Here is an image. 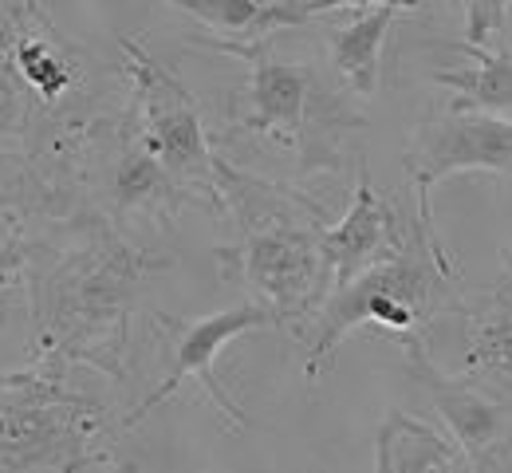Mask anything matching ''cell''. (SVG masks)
Listing matches in <instances>:
<instances>
[{"instance_id":"1","label":"cell","mask_w":512,"mask_h":473,"mask_svg":"<svg viewBox=\"0 0 512 473\" xmlns=\"http://www.w3.org/2000/svg\"><path fill=\"white\" fill-rule=\"evenodd\" d=\"M166 269L162 257L134 249L103 213H79L71 241L36 280V339L40 359L91 367L127 383L130 312L150 272Z\"/></svg>"},{"instance_id":"2","label":"cell","mask_w":512,"mask_h":473,"mask_svg":"<svg viewBox=\"0 0 512 473\" xmlns=\"http://www.w3.org/2000/svg\"><path fill=\"white\" fill-rule=\"evenodd\" d=\"M32 0H0V221L28 233L36 221L87 213V154L103 115L52 107L16 68V32Z\"/></svg>"},{"instance_id":"3","label":"cell","mask_w":512,"mask_h":473,"mask_svg":"<svg viewBox=\"0 0 512 473\" xmlns=\"http://www.w3.org/2000/svg\"><path fill=\"white\" fill-rule=\"evenodd\" d=\"M221 213L237 221V241L221 245L225 276H237L256 304H264L280 328L304 332L331 296V269L323 257V209L304 194L253 178L217 158Z\"/></svg>"},{"instance_id":"4","label":"cell","mask_w":512,"mask_h":473,"mask_svg":"<svg viewBox=\"0 0 512 473\" xmlns=\"http://www.w3.org/2000/svg\"><path fill=\"white\" fill-rule=\"evenodd\" d=\"M75 363L36 359L0 371V473L107 466L115 422L107 406L67 379Z\"/></svg>"},{"instance_id":"5","label":"cell","mask_w":512,"mask_h":473,"mask_svg":"<svg viewBox=\"0 0 512 473\" xmlns=\"http://www.w3.org/2000/svg\"><path fill=\"white\" fill-rule=\"evenodd\" d=\"M453 261L446 245L418 225H410V237L383 261L363 269L351 284L335 288L323 308L312 316L316 328L308 332V355H304V379L316 383L323 367L331 363L335 347L351 336L359 324H383L390 332L410 336L422 320L438 312H457L461 300L453 296Z\"/></svg>"},{"instance_id":"6","label":"cell","mask_w":512,"mask_h":473,"mask_svg":"<svg viewBox=\"0 0 512 473\" xmlns=\"http://www.w3.org/2000/svg\"><path fill=\"white\" fill-rule=\"evenodd\" d=\"M119 48H123V71L130 75L127 123L134 138L150 154H158V162L190 190L197 205H213L221 213L217 154L209 150L205 123L190 87L127 36H119Z\"/></svg>"},{"instance_id":"7","label":"cell","mask_w":512,"mask_h":473,"mask_svg":"<svg viewBox=\"0 0 512 473\" xmlns=\"http://www.w3.org/2000/svg\"><path fill=\"white\" fill-rule=\"evenodd\" d=\"M154 328H158V336H162V347H166V359H170V367H166V379L142 399V403L130 410L127 418H123V426H134V422H142L150 410H158V406L166 403L182 383H197L201 391H205V399L213 403V410L225 418V426L229 430H245L249 426V418H245V410L237 406V399L221 387V379H217V355L233 343V339H241L245 332H256V328H276V316L264 308V304H256V300H245V304H237V308H225V312H213V316H205V320H178V316H166V312H154Z\"/></svg>"},{"instance_id":"8","label":"cell","mask_w":512,"mask_h":473,"mask_svg":"<svg viewBox=\"0 0 512 473\" xmlns=\"http://www.w3.org/2000/svg\"><path fill=\"white\" fill-rule=\"evenodd\" d=\"M469 170H489L512 182V115L449 107L414 127L406 146V178L418 202L414 217L422 229L434 233V209H430L434 186L446 182L449 174H469Z\"/></svg>"},{"instance_id":"9","label":"cell","mask_w":512,"mask_h":473,"mask_svg":"<svg viewBox=\"0 0 512 473\" xmlns=\"http://www.w3.org/2000/svg\"><path fill=\"white\" fill-rule=\"evenodd\" d=\"M213 48L249 60L245 103L237 111L241 131L276 138V142H288V146H300L304 154H312L316 138L327 135V127H320V115H316V107L323 103L316 71L308 64L268 56V36L253 40V44H213Z\"/></svg>"},{"instance_id":"10","label":"cell","mask_w":512,"mask_h":473,"mask_svg":"<svg viewBox=\"0 0 512 473\" xmlns=\"http://www.w3.org/2000/svg\"><path fill=\"white\" fill-rule=\"evenodd\" d=\"M406 371L426 391V399L438 406V414L449 426V438L461 446V454L473 470H505V466H512L505 406L493 403L481 387L446 375L430 359L426 343L414 336L406 339Z\"/></svg>"},{"instance_id":"11","label":"cell","mask_w":512,"mask_h":473,"mask_svg":"<svg viewBox=\"0 0 512 473\" xmlns=\"http://www.w3.org/2000/svg\"><path fill=\"white\" fill-rule=\"evenodd\" d=\"M406 237H410V229L398 225L394 209L363 178L359 190H355L351 209L335 225H323V257H327V269H331V292L351 284L359 272L371 269L375 261L390 257Z\"/></svg>"},{"instance_id":"12","label":"cell","mask_w":512,"mask_h":473,"mask_svg":"<svg viewBox=\"0 0 512 473\" xmlns=\"http://www.w3.org/2000/svg\"><path fill=\"white\" fill-rule=\"evenodd\" d=\"M107 198H111L115 217H134V213H142V217H174L186 202H197L190 190L158 162V154H150L134 138L127 115H123V127L115 135Z\"/></svg>"},{"instance_id":"13","label":"cell","mask_w":512,"mask_h":473,"mask_svg":"<svg viewBox=\"0 0 512 473\" xmlns=\"http://www.w3.org/2000/svg\"><path fill=\"white\" fill-rule=\"evenodd\" d=\"M32 253L36 245L28 233L8 229L0 237V371L32 367L40 359Z\"/></svg>"},{"instance_id":"14","label":"cell","mask_w":512,"mask_h":473,"mask_svg":"<svg viewBox=\"0 0 512 473\" xmlns=\"http://www.w3.org/2000/svg\"><path fill=\"white\" fill-rule=\"evenodd\" d=\"M461 446L434 430L430 422L390 410L375 434V470L379 473H434V470H465Z\"/></svg>"},{"instance_id":"15","label":"cell","mask_w":512,"mask_h":473,"mask_svg":"<svg viewBox=\"0 0 512 473\" xmlns=\"http://www.w3.org/2000/svg\"><path fill=\"white\" fill-rule=\"evenodd\" d=\"M394 16H398V4H375L371 12H363L359 20H351L347 28L327 36L331 64L343 75V83L351 87V95H359V99H371L379 91L383 44Z\"/></svg>"},{"instance_id":"16","label":"cell","mask_w":512,"mask_h":473,"mask_svg":"<svg viewBox=\"0 0 512 473\" xmlns=\"http://www.w3.org/2000/svg\"><path fill=\"white\" fill-rule=\"evenodd\" d=\"M170 4L190 12L205 28L229 36L225 44H245V40L253 44L308 20L296 0H170Z\"/></svg>"},{"instance_id":"17","label":"cell","mask_w":512,"mask_h":473,"mask_svg":"<svg viewBox=\"0 0 512 473\" xmlns=\"http://www.w3.org/2000/svg\"><path fill=\"white\" fill-rule=\"evenodd\" d=\"M473 64L469 68H438L434 83L453 95L449 107H473V111H493L512 115V56H493L469 44Z\"/></svg>"},{"instance_id":"18","label":"cell","mask_w":512,"mask_h":473,"mask_svg":"<svg viewBox=\"0 0 512 473\" xmlns=\"http://www.w3.org/2000/svg\"><path fill=\"white\" fill-rule=\"evenodd\" d=\"M469 367L512 383V249H505V280L473 316Z\"/></svg>"},{"instance_id":"19","label":"cell","mask_w":512,"mask_h":473,"mask_svg":"<svg viewBox=\"0 0 512 473\" xmlns=\"http://www.w3.org/2000/svg\"><path fill=\"white\" fill-rule=\"evenodd\" d=\"M469 4V20H465V36L469 44H485L493 32H501V20H505V8L512 0H465Z\"/></svg>"},{"instance_id":"20","label":"cell","mask_w":512,"mask_h":473,"mask_svg":"<svg viewBox=\"0 0 512 473\" xmlns=\"http://www.w3.org/2000/svg\"><path fill=\"white\" fill-rule=\"evenodd\" d=\"M371 4H398V8H418L422 0H300L304 16H316V12H331V8H371Z\"/></svg>"}]
</instances>
